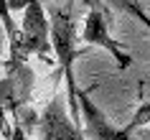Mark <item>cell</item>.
<instances>
[{
	"label": "cell",
	"mask_w": 150,
	"mask_h": 140,
	"mask_svg": "<svg viewBox=\"0 0 150 140\" xmlns=\"http://www.w3.org/2000/svg\"><path fill=\"white\" fill-rule=\"evenodd\" d=\"M48 28H51V51L59 59V71L69 94V112L74 120H79V104H76L79 87L74 79V61L84 51L76 48V21L64 8H48Z\"/></svg>",
	"instance_id": "obj_1"
},
{
	"label": "cell",
	"mask_w": 150,
	"mask_h": 140,
	"mask_svg": "<svg viewBox=\"0 0 150 140\" xmlns=\"http://www.w3.org/2000/svg\"><path fill=\"white\" fill-rule=\"evenodd\" d=\"M13 5H23V23L18 31V41L10 48V59H25L31 54L43 56L51 51V28H48V16L41 0H8Z\"/></svg>",
	"instance_id": "obj_2"
},
{
	"label": "cell",
	"mask_w": 150,
	"mask_h": 140,
	"mask_svg": "<svg viewBox=\"0 0 150 140\" xmlns=\"http://www.w3.org/2000/svg\"><path fill=\"white\" fill-rule=\"evenodd\" d=\"M89 13L87 21H84V28H81V41L87 46H99L104 48L107 54L117 61L120 69H130L132 66V56H130V48H125L120 41L112 38L110 33V21H107V8H104L99 0H87Z\"/></svg>",
	"instance_id": "obj_3"
},
{
	"label": "cell",
	"mask_w": 150,
	"mask_h": 140,
	"mask_svg": "<svg viewBox=\"0 0 150 140\" xmlns=\"http://www.w3.org/2000/svg\"><path fill=\"white\" fill-rule=\"evenodd\" d=\"M38 140H87L79 122L69 115L64 94H54L38 117Z\"/></svg>",
	"instance_id": "obj_4"
},
{
	"label": "cell",
	"mask_w": 150,
	"mask_h": 140,
	"mask_svg": "<svg viewBox=\"0 0 150 140\" xmlns=\"http://www.w3.org/2000/svg\"><path fill=\"white\" fill-rule=\"evenodd\" d=\"M5 77L0 79V107L3 109H18L28 102L33 87V74L25 59H8L5 61Z\"/></svg>",
	"instance_id": "obj_5"
},
{
	"label": "cell",
	"mask_w": 150,
	"mask_h": 140,
	"mask_svg": "<svg viewBox=\"0 0 150 140\" xmlns=\"http://www.w3.org/2000/svg\"><path fill=\"white\" fill-rule=\"evenodd\" d=\"M76 104H79V120L84 122V130L87 135H92L94 140H135L132 130L125 127H115V125L104 117V112L97 107L92 97L87 92H76Z\"/></svg>",
	"instance_id": "obj_6"
},
{
	"label": "cell",
	"mask_w": 150,
	"mask_h": 140,
	"mask_svg": "<svg viewBox=\"0 0 150 140\" xmlns=\"http://www.w3.org/2000/svg\"><path fill=\"white\" fill-rule=\"evenodd\" d=\"M120 5H122V8H125L130 16H135V18H137V21H140V23L150 31V16L140 8V5H137V0H120Z\"/></svg>",
	"instance_id": "obj_7"
},
{
	"label": "cell",
	"mask_w": 150,
	"mask_h": 140,
	"mask_svg": "<svg viewBox=\"0 0 150 140\" xmlns=\"http://www.w3.org/2000/svg\"><path fill=\"white\" fill-rule=\"evenodd\" d=\"M150 122V102H142L140 109L135 112L132 122H127V130H135V127H142V125Z\"/></svg>",
	"instance_id": "obj_8"
},
{
	"label": "cell",
	"mask_w": 150,
	"mask_h": 140,
	"mask_svg": "<svg viewBox=\"0 0 150 140\" xmlns=\"http://www.w3.org/2000/svg\"><path fill=\"white\" fill-rule=\"evenodd\" d=\"M3 46H5V28H3V21H0V54H3Z\"/></svg>",
	"instance_id": "obj_9"
}]
</instances>
